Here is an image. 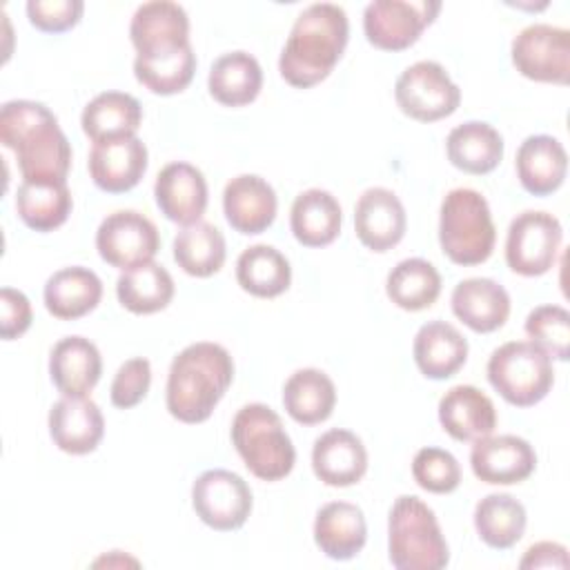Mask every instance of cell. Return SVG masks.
I'll return each instance as SVG.
<instances>
[{"instance_id": "obj_1", "label": "cell", "mask_w": 570, "mask_h": 570, "mask_svg": "<svg viewBox=\"0 0 570 570\" xmlns=\"http://www.w3.org/2000/svg\"><path fill=\"white\" fill-rule=\"evenodd\" d=\"M0 142L16 154L24 183H67L71 145L47 105L36 100L4 102Z\"/></svg>"}, {"instance_id": "obj_8", "label": "cell", "mask_w": 570, "mask_h": 570, "mask_svg": "<svg viewBox=\"0 0 570 570\" xmlns=\"http://www.w3.org/2000/svg\"><path fill=\"white\" fill-rule=\"evenodd\" d=\"M394 98L405 116L419 122H436L459 109L461 89L443 65L434 60H419L396 78Z\"/></svg>"}, {"instance_id": "obj_27", "label": "cell", "mask_w": 570, "mask_h": 570, "mask_svg": "<svg viewBox=\"0 0 570 570\" xmlns=\"http://www.w3.org/2000/svg\"><path fill=\"white\" fill-rule=\"evenodd\" d=\"M412 354L423 376L443 381L454 376L465 365L468 341L454 325L445 321H430L419 327Z\"/></svg>"}, {"instance_id": "obj_30", "label": "cell", "mask_w": 570, "mask_h": 570, "mask_svg": "<svg viewBox=\"0 0 570 570\" xmlns=\"http://www.w3.org/2000/svg\"><path fill=\"white\" fill-rule=\"evenodd\" d=\"M343 212L338 200L318 187L301 191L289 212L294 238L305 247H325L341 234Z\"/></svg>"}, {"instance_id": "obj_14", "label": "cell", "mask_w": 570, "mask_h": 570, "mask_svg": "<svg viewBox=\"0 0 570 570\" xmlns=\"http://www.w3.org/2000/svg\"><path fill=\"white\" fill-rule=\"evenodd\" d=\"M129 38L140 58H158L189 47V18L178 2H142L131 16Z\"/></svg>"}, {"instance_id": "obj_11", "label": "cell", "mask_w": 570, "mask_h": 570, "mask_svg": "<svg viewBox=\"0 0 570 570\" xmlns=\"http://www.w3.org/2000/svg\"><path fill=\"white\" fill-rule=\"evenodd\" d=\"M439 11L436 0H374L363 11V31L376 49L403 51L421 38Z\"/></svg>"}, {"instance_id": "obj_37", "label": "cell", "mask_w": 570, "mask_h": 570, "mask_svg": "<svg viewBox=\"0 0 570 570\" xmlns=\"http://www.w3.org/2000/svg\"><path fill=\"white\" fill-rule=\"evenodd\" d=\"M73 200L67 183H24L16 191V212L33 232H53L71 214Z\"/></svg>"}, {"instance_id": "obj_26", "label": "cell", "mask_w": 570, "mask_h": 570, "mask_svg": "<svg viewBox=\"0 0 570 570\" xmlns=\"http://www.w3.org/2000/svg\"><path fill=\"white\" fill-rule=\"evenodd\" d=\"M517 176L521 187L532 196L557 191L568 171V154L563 145L548 134L528 136L517 149Z\"/></svg>"}, {"instance_id": "obj_42", "label": "cell", "mask_w": 570, "mask_h": 570, "mask_svg": "<svg viewBox=\"0 0 570 570\" xmlns=\"http://www.w3.org/2000/svg\"><path fill=\"white\" fill-rule=\"evenodd\" d=\"M412 476L419 488L432 494H448L461 483V465L452 452L428 445L414 454Z\"/></svg>"}, {"instance_id": "obj_46", "label": "cell", "mask_w": 570, "mask_h": 570, "mask_svg": "<svg viewBox=\"0 0 570 570\" xmlns=\"http://www.w3.org/2000/svg\"><path fill=\"white\" fill-rule=\"evenodd\" d=\"M570 557L566 546L554 543V541H539L530 546L519 561V568H568Z\"/></svg>"}, {"instance_id": "obj_9", "label": "cell", "mask_w": 570, "mask_h": 570, "mask_svg": "<svg viewBox=\"0 0 570 570\" xmlns=\"http://www.w3.org/2000/svg\"><path fill=\"white\" fill-rule=\"evenodd\" d=\"M563 229L548 212H521L512 218L505 238V263L514 274L541 276L557 263Z\"/></svg>"}, {"instance_id": "obj_25", "label": "cell", "mask_w": 570, "mask_h": 570, "mask_svg": "<svg viewBox=\"0 0 570 570\" xmlns=\"http://www.w3.org/2000/svg\"><path fill=\"white\" fill-rule=\"evenodd\" d=\"M314 541L330 559H354L367 541L363 510L350 501L325 503L314 519Z\"/></svg>"}, {"instance_id": "obj_28", "label": "cell", "mask_w": 570, "mask_h": 570, "mask_svg": "<svg viewBox=\"0 0 570 570\" xmlns=\"http://www.w3.org/2000/svg\"><path fill=\"white\" fill-rule=\"evenodd\" d=\"M42 296L51 316L76 321L98 307L102 298V281L89 267H62L47 278Z\"/></svg>"}, {"instance_id": "obj_29", "label": "cell", "mask_w": 570, "mask_h": 570, "mask_svg": "<svg viewBox=\"0 0 570 570\" xmlns=\"http://www.w3.org/2000/svg\"><path fill=\"white\" fill-rule=\"evenodd\" d=\"M142 122L140 102L125 91H102L91 98L80 116L82 131L96 142L136 136Z\"/></svg>"}, {"instance_id": "obj_20", "label": "cell", "mask_w": 570, "mask_h": 570, "mask_svg": "<svg viewBox=\"0 0 570 570\" xmlns=\"http://www.w3.org/2000/svg\"><path fill=\"white\" fill-rule=\"evenodd\" d=\"M276 209L278 198L274 187L256 174H240L223 189L225 218L240 234H263L274 223Z\"/></svg>"}, {"instance_id": "obj_10", "label": "cell", "mask_w": 570, "mask_h": 570, "mask_svg": "<svg viewBox=\"0 0 570 570\" xmlns=\"http://www.w3.org/2000/svg\"><path fill=\"white\" fill-rule=\"evenodd\" d=\"M191 505L205 525L218 532H232L245 525L252 514L254 499L240 474L214 468L194 481Z\"/></svg>"}, {"instance_id": "obj_33", "label": "cell", "mask_w": 570, "mask_h": 570, "mask_svg": "<svg viewBox=\"0 0 570 570\" xmlns=\"http://www.w3.org/2000/svg\"><path fill=\"white\" fill-rule=\"evenodd\" d=\"M283 405L301 425L323 423L336 405L334 381L316 367L296 370L283 385Z\"/></svg>"}, {"instance_id": "obj_34", "label": "cell", "mask_w": 570, "mask_h": 570, "mask_svg": "<svg viewBox=\"0 0 570 570\" xmlns=\"http://www.w3.org/2000/svg\"><path fill=\"white\" fill-rule=\"evenodd\" d=\"M176 285L160 263H142L125 269L116 281V296L131 314H154L165 309L174 298Z\"/></svg>"}, {"instance_id": "obj_41", "label": "cell", "mask_w": 570, "mask_h": 570, "mask_svg": "<svg viewBox=\"0 0 570 570\" xmlns=\"http://www.w3.org/2000/svg\"><path fill=\"white\" fill-rule=\"evenodd\" d=\"M530 343L541 347L550 358L568 361L570 352V314L561 305H539L525 318Z\"/></svg>"}, {"instance_id": "obj_2", "label": "cell", "mask_w": 570, "mask_h": 570, "mask_svg": "<svg viewBox=\"0 0 570 570\" xmlns=\"http://www.w3.org/2000/svg\"><path fill=\"white\" fill-rule=\"evenodd\" d=\"M350 38V22L343 7L314 2L305 7L289 31L278 58L283 80L296 89H307L325 80L341 60Z\"/></svg>"}, {"instance_id": "obj_45", "label": "cell", "mask_w": 570, "mask_h": 570, "mask_svg": "<svg viewBox=\"0 0 570 570\" xmlns=\"http://www.w3.org/2000/svg\"><path fill=\"white\" fill-rule=\"evenodd\" d=\"M31 303L29 298L13 287L0 289V336L2 341L20 338L31 327Z\"/></svg>"}, {"instance_id": "obj_22", "label": "cell", "mask_w": 570, "mask_h": 570, "mask_svg": "<svg viewBox=\"0 0 570 570\" xmlns=\"http://www.w3.org/2000/svg\"><path fill=\"white\" fill-rule=\"evenodd\" d=\"M102 374L98 347L85 336L60 338L49 354V376L62 396H87Z\"/></svg>"}, {"instance_id": "obj_24", "label": "cell", "mask_w": 570, "mask_h": 570, "mask_svg": "<svg viewBox=\"0 0 570 570\" xmlns=\"http://www.w3.org/2000/svg\"><path fill=\"white\" fill-rule=\"evenodd\" d=\"M439 423L456 441H476L494 432L497 410L474 385H454L439 401Z\"/></svg>"}, {"instance_id": "obj_16", "label": "cell", "mask_w": 570, "mask_h": 570, "mask_svg": "<svg viewBox=\"0 0 570 570\" xmlns=\"http://www.w3.org/2000/svg\"><path fill=\"white\" fill-rule=\"evenodd\" d=\"M405 207L392 189L370 187L354 207V232L358 240L372 252H387L405 236Z\"/></svg>"}, {"instance_id": "obj_35", "label": "cell", "mask_w": 570, "mask_h": 570, "mask_svg": "<svg viewBox=\"0 0 570 570\" xmlns=\"http://www.w3.org/2000/svg\"><path fill=\"white\" fill-rule=\"evenodd\" d=\"M225 256V236L207 220L183 225L174 238V261L189 276L207 278L216 274L223 267Z\"/></svg>"}, {"instance_id": "obj_21", "label": "cell", "mask_w": 570, "mask_h": 570, "mask_svg": "<svg viewBox=\"0 0 570 570\" xmlns=\"http://www.w3.org/2000/svg\"><path fill=\"white\" fill-rule=\"evenodd\" d=\"M312 470L325 485H354L367 472V450L354 432L343 428L327 430L314 441Z\"/></svg>"}, {"instance_id": "obj_17", "label": "cell", "mask_w": 570, "mask_h": 570, "mask_svg": "<svg viewBox=\"0 0 570 570\" xmlns=\"http://www.w3.org/2000/svg\"><path fill=\"white\" fill-rule=\"evenodd\" d=\"M147 147L138 136L96 142L89 151V176L107 194L134 189L147 171Z\"/></svg>"}, {"instance_id": "obj_19", "label": "cell", "mask_w": 570, "mask_h": 570, "mask_svg": "<svg viewBox=\"0 0 570 570\" xmlns=\"http://www.w3.org/2000/svg\"><path fill=\"white\" fill-rule=\"evenodd\" d=\"M49 434L58 450L67 454H89L105 434V419L89 396H62L49 410Z\"/></svg>"}, {"instance_id": "obj_23", "label": "cell", "mask_w": 570, "mask_h": 570, "mask_svg": "<svg viewBox=\"0 0 570 570\" xmlns=\"http://www.w3.org/2000/svg\"><path fill=\"white\" fill-rule=\"evenodd\" d=\"M450 303L454 316L479 334L499 330L510 316V296L505 287L483 276L459 281Z\"/></svg>"}, {"instance_id": "obj_13", "label": "cell", "mask_w": 570, "mask_h": 570, "mask_svg": "<svg viewBox=\"0 0 570 570\" xmlns=\"http://www.w3.org/2000/svg\"><path fill=\"white\" fill-rule=\"evenodd\" d=\"M96 249L100 258L118 269H131L154 261L160 249L156 225L140 212H111L96 232Z\"/></svg>"}, {"instance_id": "obj_40", "label": "cell", "mask_w": 570, "mask_h": 570, "mask_svg": "<svg viewBox=\"0 0 570 570\" xmlns=\"http://www.w3.org/2000/svg\"><path fill=\"white\" fill-rule=\"evenodd\" d=\"M196 73V53L189 47L158 58H140L134 60L136 80L158 96H174L189 87Z\"/></svg>"}, {"instance_id": "obj_38", "label": "cell", "mask_w": 570, "mask_h": 570, "mask_svg": "<svg viewBox=\"0 0 570 570\" xmlns=\"http://www.w3.org/2000/svg\"><path fill=\"white\" fill-rule=\"evenodd\" d=\"M525 508L512 494H488L474 508V528L494 550L512 548L525 532Z\"/></svg>"}, {"instance_id": "obj_12", "label": "cell", "mask_w": 570, "mask_h": 570, "mask_svg": "<svg viewBox=\"0 0 570 570\" xmlns=\"http://www.w3.org/2000/svg\"><path fill=\"white\" fill-rule=\"evenodd\" d=\"M512 65L537 82L568 85L570 80V33L563 27L534 22L512 40Z\"/></svg>"}, {"instance_id": "obj_39", "label": "cell", "mask_w": 570, "mask_h": 570, "mask_svg": "<svg viewBox=\"0 0 570 570\" xmlns=\"http://www.w3.org/2000/svg\"><path fill=\"white\" fill-rule=\"evenodd\" d=\"M385 292L396 307L419 312L439 298L441 274L425 258H405L387 274Z\"/></svg>"}, {"instance_id": "obj_18", "label": "cell", "mask_w": 570, "mask_h": 570, "mask_svg": "<svg viewBox=\"0 0 570 570\" xmlns=\"http://www.w3.org/2000/svg\"><path fill=\"white\" fill-rule=\"evenodd\" d=\"M154 196L167 220L191 225L207 209V180L191 163L176 160L158 171Z\"/></svg>"}, {"instance_id": "obj_6", "label": "cell", "mask_w": 570, "mask_h": 570, "mask_svg": "<svg viewBox=\"0 0 570 570\" xmlns=\"http://www.w3.org/2000/svg\"><path fill=\"white\" fill-rule=\"evenodd\" d=\"M232 443L247 470L261 481H281L296 463V450L281 416L265 403H247L236 412Z\"/></svg>"}, {"instance_id": "obj_15", "label": "cell", "mask_w": 570, "mask_h": 570, "mask_svg": "<svg viewBox=\"0 0 570 570\" xmlns=\"http://www.w3.org/2000/svg\"><path fill=\"white\" fill-rule=\"evenodd\" d=\"M470 465L479 481L490 485H512L525 481L537 468L534 448L517 434L476 439L470 450Z\"/></svg>"}, {"instance_id": "obj_44", "label": "cell", "mask_w": 570, "mask_h": 570, "mask_svg": "<svg viewBox=\"0 0 570 570\" xmlns=\"http://www.w3.org/2000/svg\"><path fill=\"white\" fill-rule=\"evenodd\" d=\"M82 0H29V22L45 33H62L76 27L82 18Z\"/></svg>"}, {"instance_id": "obj_3", "label": "cell", "mask_w": 570, "mask_h": 570, "mask_svg": "<svg viewBox=\"0 0 570 570\" xmlns=\"http://www.w3.org/2000/svg\"><path fill=\"white\" fill-rule=\"evenodd\" d=\"M234 379L232 354L212 341H198L178 352L167 374V410L183 423L212 416Z\"/></svg>"}, {"instance_id": "obj_7", "label": "cell", "mask_w": 570, "mask_h": 570, "mask_svg": "<svg viewBox=\"0 0 570 570\" xmlns=\"http://www.w3.org/2000/svg\"><path fill=\"white\" fill-rule=\"evenodd\" d=\"M488 381L510 405H537L552 390V358L530 341H508L490 354Z\"/></svg>"}, {"instance_id": "obj_5", "label": "cell", "mask_w": 570, "mask_h": 570, "mask_svg": "<svg viewBox=\"0 0 570 570\" xmlns=\"http://www.w3.org/2000/svg\"><path fill=\"white\" fill-rule=\"evenodd\" d=\"M497 227L483 194L470 187L450 189L439 212V243L456 265H481L490 258Z\"/></svg>"}, {"instance_id": "obj_36", "label": "cell", "mask_w": 570, "mask_h": 570, "mask_svg": "<svg viewBox=\"0 0 570 570\" xmlns=\"http://www.w3.org/2000/svg\"><path fill=\"white\" fill-rule=\"evenodd\" d=\"M238 285L258 298H274L292 283L289 261L272 245H252L236 261Z\"/></svg>"}, {"instance_id": "obj_31", "label": "cell", "mask_w": 570, "mask_h": 570, "mask_svg": "<svg viewBox=\"0 0 570 570\" xmlns=\"http://www.w3.org/2000/svg\"><path fill=\"white\" fill-rule=\"evenodd\" d=\"M445 151H448V160L456 169L465 174L483 176L497 169V165L501 163L503 138L492 125L483 120H468L456 125L448 134Z\"/></svg>"}, {"instance_id": "obj_4", "label": "cell", "mask_w": 570, "mask_h": 570, "mask_svg": "<svg viewBox=\"0 0 570 570\" xmlns=\"http://www.w3.org/2000/svg\"><path fill=\"white\" fill-rule=\"evenodd\" d=\"M387 554L396 570H441L450 561L448 541L434 510L419 497L403 494L387 517Z\"/></svg>"}, {"instance_id": "obj_43", "label": "cell", "mask_w": 570, "mask_h": 570, "mask_svg": "<svg viewBox=\"0 0 570 570\" xmlns=\"http://www.w3.org/2000/svg\"><path fill=\"white\" fill-rule=\"evenodd\" d=\"M151 385V365L147 358L136 356L125 361L111 381V403L120 410L138 405Z\"/></svg>"}, {"instance_id": "obj_32", "label": "cell", "mask_w": 570, "mask_h": 570, "mask_svg": "<svg viewBox=\"0 0 570 570\" xmlns=\"http://www.w3.org/2000/svg\"><path fill=\"white\" fill-rule=\"evenodd\" d=\"M209 94L225 107H243L256 100L263 87V69L247 51H229L214 60L207 78Z\"/></svg>"}]
</instances>
